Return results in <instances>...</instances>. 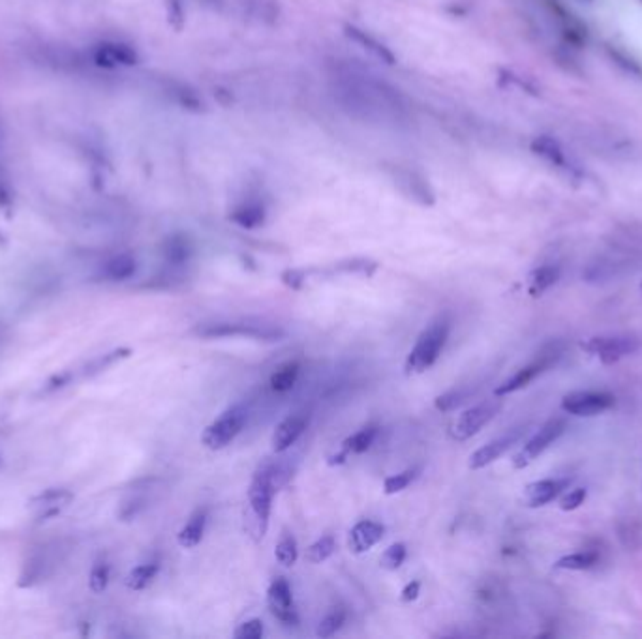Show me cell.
Masks as SVG:
<instances>
[{
  "mask_svg": "<svg viewBox=\"0 0 642 639\" xmlns=\"http://www.w3.org/2000/svg\"><path fill=\"white\" fill-rule=\"evenodd\" d=\"M299 377V364L297 362H288L284 366H280L278 370L271 375V389L275 392H288L291 391Z\"/></svg>",
  "mask_w": 642,
  "mask_h": 639,
  "instance_id": "28",
  "label": "cell"
},
{
  "mask_svg": "<svg viewBox=\"0 0 642 639\" xmlns=\"http://www.w3.org/2000/svg\"><path fill=\"white\" fill-rule=\"evenodd\" d=\"M196 336L215 340V338H252L261 341H278L284 338V331L273 324H256V323H211V324H199Z\"/></svg>",
  "mask_w": 642,
  "mask_h": 639,
  "instance_id": "6",
  "label": "cell"
},
{
  "mask_svg": "<svg viewBox=\"0 0 642 639\" xmlns=\"http://www.w3.org/2000/svg\"><path fill=\"white\" fill-rule=\"evenodd\" d=\"M266 216H267L266 206H263L259 201H247L232 212L230 220L242 229H256L266 222Z\"/></svg>",
  "mask_w": 642,
  "mask_h": 639,
  "instance_id": "21",
  "label": "cell"
},
{
  "mask_svg": "<svg viewBox=\"0 0 642 639\" xmlns=\"http://www.w3.org/2000/svg\"><path fill=\"white\" fill-rule=\"evenodd\" d=\"M560 266L558 265H541L536 270H532L530 274V285H528V293L530 297L537 298L541 297L545 290H549L558 280H560Z\"/></svg>",
  "mask_w": 642,
  "mask_h": 639,
  "instance_id": "22",
  "label": "cell"
},
{
  "mask_svg": "<svg viewBox=\"0 0 642 639\" xmlns=\"http://www.w3.org/2000/svg\"><path fill=\"white\" fill-rule=\"evenodd\" d=\"M207 517H209V514H207V510H196L190 519L186 521V525L179 531L177 534V542L181 548H186V550H192L196 548L199 542L203 540V534H205V527H207Z\"/></svg>",
  "mask_w": 642,
  "mask_h": 639,
  "instance_id": "20",
  "label": "cell"
},
{
  "mask_svg": "<svg viewBox=\"0 0 642 639\" xmlns=\"http://www.w3.org/2000/svg\"><path fill=\"white\" fill-rule=\"evenodd\" d=\"M308 418L305 415H291L282 420L273 433V450L276 454L286 452L297 442V439L305 433Z\"/></svg>",
  "mask_w": 642,
  "mask_h": 639,
  "instance_id": "16",
  "label": "cell"
},
{
  "mask_svg": "<svg viewBox=\"0 0 642 639\" xmlns=\"http://www.w3.org/2000/svg\"><path fill=\"white\" fill-rule=\"evenodd\" d=\"M406 553H408V551H406V546L402 544V542H399V544H393V546H389V548L384 551L382 559H380V565H382V568L391 570V572L399 570V568L404 565Z\"/></svg>",
  "mask_w": 642,
  "mask_h": 639,
  "instance_id": "36",
  "label": "cell"
},
{
  "mask_svg": "<svg viewBox=\"0 0 642 639\" xmlns=\"http://www.w3.org/2000/svg\"><path fill=\"white\" fill-rule=\"evenodd\" d=\"M47 563H49V560H47L46 553H34L27 560L19 585H21V587H32V585L38 584V581H42L47 576V568H49Z\"/></svg>",
  "mask_w": 642,
  "mask_h": 639,
  "instance_id": "24",
  "label": "cell"
},
{
  "mask_svg": "<svg viewBox=\"0 0 642 639\" xmlns=\"http://www.w3.org/2000/svg\"><path fill=\"white\" fill-rule=\"evenodd\" d=\"M267 604L271 613L278 618L282 625L295 626L299 623L293 593L286 577H276L267 591Z\"/></svg>",
  "mask_w": 642,
  "mask_h": 639,
  "instance_id": "12",
  "label": "cell"
},
{
  "mask_svg": "<svg viewBox=\"0 0 642 639\" xmlns=\"http://www.w3.org/2000/svg\"><path fill=\"white\" fill-rule=\"evenodd\" d=\"M266 634V628H263V621L261 618H250V621H244L242 625H239V628L233 632L235 639H259Z\"/></svg>",
  "mask_w": 642,
  "mask_h": 639,
  "instance_id": "37",
  "label": "cell"
},
{
  "mask_svg": "<svg viewBox=\"0 0 642 639\" xmlns=\"http://www.w3.org/2000/svg\"><path fill=\"white\" fill-rule=\"evenodd\" d=\"M130 355H131L130 349H124V347H122V349H115V351L106 353V355H102V357H98V358H94L92 362H89V364L85 366L83 375H85V377L97 375V374L107 370V367L115 364V362H119V360H122V358H128Z\"/></svg>",
  "mask_w": 642,
  "mask_h": 639,
  "instance_id": "30",
  "label": "cell"
},
{
  "mask_svg": "<svg viewBox=\"0 0 642 639\" xmlns=\"http://www.w3.org/2000/svg\"><path fill=\"white\" fill-rule=\"evenodd\" d=\"M282 280L291 289H299L305 282V273H299V270H288V273L282 274Z\"/></svg>",
  "mask_w": 642,
  "mask_h": 639,
  "instance_id": "42",
  "label": "cell"
},
{
  "mask_svg": "<svg viewBox=\"0 0 642 639\" xmlns=\"http://www.w3.org/2000/svg\"><path fill=\"white\" fill-rule=\"evenodd\" d=\"M421 469L418 467H411V469H406L399 475H393V476H387L385 482H384V492L385 495H394V493H401L404 492L410 483L419 476Z\"/></svg>",
  "mask_w": 642,
  "mask_h": 639,
  "instance_id": "31",
  "label": "cell"
},
{
  "mask_svg": "<svg viewBox=\"0 0 642 639\" xmlns=\"http://www.w3.org/2000/svg\"><path fill=\"white\" fill-rule=\"evenodd\" d=\"M532 148H534L536 154H539L541 158H545L546 162L553 164V165H558V167L568 165V160H565V154H563L562 147L554 139L546 138V135H543V138H537L532 143Z\"/></svg>",
  "mask_w": 642,
  "mask_h": 639,
  "instance_id": "26",
  "label": "cell"
},
{
  "mask_svg": "<svg viewBox=\"0 0 642 639\" xmlns=\"http://www.w3.org/2000/svg\"><path fill=\"white\" fill-rule=\"evenodd\" d=\"M384 536H385V527L382 525V523H377L374 519L357 521L353 529L350 531V540H348L350 551L355 555L367 553L376 544H380Z\"/></svg>",
  "mask_w": 642,
  "mask_h": 639,
  "instance_id": "14",
  "label": "cell"
},
{
  "mask_svg": "<svg viewBox=\"0 0 642 639\" xmlns=\"http://www.w3.org/2000/svg\"><path fill=\"white\" fill-rule=\"evenodd\" d=\"M190 251H192L190 242H188V239H184L182 235L169 237L164 244V256L172 265H184L188 257H190Z\"/></svg>",
  "mask_w": 642,
  "mask_h": 639,
  "instance_id": "27",
  "label": "cell"
},
{
  "mask_svg": "<svg viewBox=\"0 0 642 639\" xmlns=\"http://www.w3.org/2000/svg\"><path fill=\"white\" fill-rule=\"evenodd\" d=\"M563 351H565V345L562 341L546 343L534 362L520 367V370L513 377H509L507 381H503L498 386V389L494 391V396L503 398L507 394H513L517 391L526 389V386L532 381H536L541 374H545L546 370H551L553 366H556L560 362V358L563 357Z\"/></svg>",
  "mask_w": 642,
  "mask_h": 639,
  "instance_id": "4",
  "label": "cell"
},
{
  "mask_svg": "<svg viewBox=\"0 0 642 639\" xmlns=\"http://www.w3.org/2000/svg\"><path fill=\"white\" fill-rule=\"evenodd\" d=\"M526 433V425H519V428H511L509 432H505L503 435H500L498 439L490 441L485 447H481L479 450H476L474 454L469 456L468 467L471 471H479L486 465L494 463L498 458H502L509 449L515 447V444L522 439V435Z\"/></svg>",
  "mask_w": 642,
  "mask_h": 639,
  "instance_id": "11",
  "label": "cell"
},
{
  "mask_svg": "<svg viewBox=\"0 0 642 639\" xmlns=\"http://www.w3.org/2000/svg\"><path fill=\"white\" fill-rule=\"evenodd\" d=\"M449 332H451V319L447 314L434 319L421 332V336L418 338V341H415L413 349L410 351L404 364L406 374L419 375L430 370V367L440 358L445 341L449 338Z\"/></svg>",
  "mask_w": 642,
  "mask_h": 639,
  "instance_id": "3",
  "label": "cell"
},
{
  "mask_svg": "<svg viewBox=\"0 0 642 639\" xmlns=\"http://www.w3.org/2000/svg\"><path fill=\"white\" fill-rule=\"evenodd\" d=\"M0 465H3V456H0Z\"/></svg>",
  "mask_w": 642,
  "mask_h": 639,
  "instance_id": "45",
  "label": "cell"
},
{
  "mask_svg": "<svg viewBox=\"0 0 642 639\" xmlns=\"http://www.w3.org/2000/svg\"><path fill=\"white\" fill-rule=\"evenodd\" d=\"M502 409V399L500 396H496V399H488L483 401L471 409L464 411L455 424L451 425V437L455 441H468L474 435H477L485 425L493 420Z\"/></svg>",
  "mask_w": 642,
  "mask_h": 639,
  "instance_id": "9",
  "label": "cell"
},
{
  "mask_svg": "<svg viewBox=\"0 0 642 639\" xmlns=\"http://www.w3.org/2000/svg\"><path fill=\"white\" fill-rule=\"evenodd\" d=\"M344 34L350 38V40H353L355 44H359L363 49L372 53L376 58H380L382 63H385L389 66L396 64V55L382 40H377V38L374 34H370L368 30H363V29H359L355 25H346Z\"/></svg>",
  "mask_w": 642,
  "mask_h": 639,
  "instance_id": "18",
  "label": "cell"
},
{
  "mask_svg": "<svg viewBox=\"0 0 642 639\" xmlns=\"http://www.w3.org/2000/svg\"><path fill=\"white\" fill-rule=\"evenodd\" d=\"M466 396L468 394L462 391H451L443 396H438L436 401H434V405H436L438 411H451V409H455L457 405H460L466 399Z\"/></svg>",
  "mask_w": 642,
  "mask_h": 639,
  "instance_id": "38",
  "label": "cell"
},
{
  "mask_svg": "<svg viewBox=\"0 0 642 639\" xmlns=\"http://www.w3.org/2000/svg\"><path fill=\"white\" fill-rule=\"evenodd\" d=\"M597 563H599V553L594 550H588V551H577V553L558 559L554 563V568L584 572V570H590V568L597 567Z\"/></svg>",
  "mask_w": 642,
  "mask_h": 639,
  "instance_id": "23",
  "label": "cell"
},
{
  "mask_svg": "<svg viewBox=\"0 0 642 639\" xmlns=\"http://www.w3.org/2000/svg\"><path fill=\"white\" fill-rule=\"evenodd\" d=\"M571 483V478H545L528 483L524 490V505L530 509H539L549 505Z\"/></svg>",
  "mask_w": 642,
  "mask_h": 639,
  "instance_id": "13",
  "label": "cell"
},
{
  "mask_svg": "<svg viewBox=\"0 0 642 639\" xmlns=\"http://www.w3.org/2000/svg\"><path fill=\"white\" fill-rule=\"evenodd\" d=\"M109 579H111V567L106 563V560H100V563H97L92 567L90 570V576H89V587L92 593H104L109 585Z\"/></svg>",
  "mask_w": 642,
  "mask_h": 639,
  "instance_id": "34",
  "label": "cell"
},
{
  "mask_svg": "<svg viewBox=\"0 0 642 639\" xmlns=\"http://www.w3.org/2000/svg\"><path fill=\"white\" fill-rule=\"evenodd\" d=\"M94 63L104 68H115V66H134L138 64V53L134 47L126 44H102L94 51Z\"/></svg>",
  "mask_w": 642,
  "mask_h": 639,
  "instance_id": "17",
  "label": "cell"
},
{
  "mask_svg": "<svg viewBox=\"0 0 642 639\" xmlns=\"http://www.w3.org/2000/svg\"><path fill=\"white\" fill-rule=\"evenodd\" d=\"M72 379H73V375H72L70 372L53 377V379L46 384V392H56V391L64 389V386H68V384L72 383Z\"/></svg>",
  "mask_w": 642,
  "mask_h": 639,
  "instance_id": "41",
  "label": "cell"
},
{
  "mask_svg": "<svg viewBox=\"0 0 642 639\" xmlns=\"http://www.w3.org/2000/svg\"><path fill=\"white\" fill-rule=\"evenodd\" d=\"M584 500H587V490L577 488V490L570 492L565 497H562L560 509L565 510V512H571V510H577L580 505H584Z\"/></svg>",
  "mask_w": 642,
  "mask_h": 639,
  "instance_id": "39",
  "label": "cell"
},
{
  "mask_svg": "<svg viewBox=\"0 0 642 639\" xmlns=\"http://www.w3.org/2000/svg\"><path fill=\"white\" fill-rule=\"evenodd\" d=\"M158 572H160V565L156 563V560H153V563L139 565V567H136L134 570L128 574L126 587L131 589V591H143L150 584H153L155 577L158 576Z\"/></svg>",
  "mask_w": 642,
  "mask_h": 639,
  "instance_id": "25",
  "label": "cell"
},
{
  "mask_svg": "<svg viewBox=\"0 0 642 639\" xmlns=\"http://www.w3.org/2000/svg\"><path fill=\"white\" fill-rule=\"evenodd\" d=\"M138 273V261L131 254H117L102 266V276L109 282H126Z\"/></svg>",
  "mask_w": 642,
  "mask_h": 639,
  "instance_id": "19",
  "label": "cell"
},
{
  "mask_svg": "<svg viewBox=\"0 0 642 639\" xmlns=\"http://www.w3.org/2000/svg\"><path fill=\"white\" fill-rule=\"evenodd\" d=\"M640 289H642V283H640Z\"/></svg>",
  "mask_w": 642,
  "mask_h": 639,
  "instance_id": "46",
  "label": "cell"
},
{
  "mask_svg": "<svg viewBox=\"0 0 642 639\" xmlns=\"http://www.w3.org/2000/svg\"><path fill=\"white\" fill-rule=\"evenodd\" d=\"M249 418V409L244 405H233L228 411H224L213 424L207 425L201 433V442L209 450H222L235 441V437L242 432L244 424Z\"/></svg>",
  "mask_w": 642,
  "mask_h": 639,
  "instance_id": "5",
  "label": "cell"
},
{
  "mask_svg": "<svg viewBox=\"0 0 642 639\" xmlns=\"http://www.w3.org/2000/svg\"><path fill=\"white\" fill-rule=\"evenodd\" d=\"M344 623H346V611L336 608L321 618L317 625V630H316V635L317 637H333L340 628H342Z\"/></svg>",
  "mask_w": 642,
  "mask_h": 639,
  "instance_id": "32",
  "label": "cell"
},
{
  "mask_svg": "<svg viewBox=\"0 0 642 639\" xmlns=\"http://www.w3.org/2000/svg\"><path fill=\"white\" fill-rule=\"evenodd\" d=\"M276 492V478L275 467L269 463L259 465L258 471L252 476L250 488H249V512L244 517L247 523V531L258 542L267 533L269 517H271V505Z\"/></svg>",
  "mask_w": 642,
  "mask_h": 639,
  "instance_id": "2",
  "label": "cell"
},
{
  "mask_svg": "<svg viewBox=\"0 0 642 639\" xmlns=\"http://www.w3.org/2000/svg\"><path fill=\"white\" fill-rule=\"evenodd\" d=\"M275 557H276L278 563L282 567H286V568H290V567H293L297 563L299 548H297V540H295L293 534L284 533L280 536L276 550H275Z\"/></svg>",
  "mask_w": 642,
  "mask_h": 639,
  "instance_id": "29",
  "label": "cell"
},
{
  "mask_svg": "<svg viewBox=\"0 0 642 639\" xmlns=\"http://www.w3.org/2000/svg\"><path fill=\"white\" fill-rule=\"evenodd\" d=\"M616 405V398L609 392L596 391H577L565 394L562 399V409L573 416H597L611 411Z\"/></svg>",
  "mask_w": 642,
  "mask_h": 639,
  "instance_id": "10",
  "label": "cell"
},
{
  "mask_svg": "<svg viewBox=\"0 0 642 639\" xmlns=\"http://www.w3.org/2000/svg\"><path fill=\"white\" fill-rule=\"evenodd\" d=\"M377 432H380L377 424H368V425H365V428L355 432L353 435L346 437L342 441V444H340L338 452L329 459V465H340V463H344L350 456L367 452L372 447V442L376 441Z\"/></svg>",
  "mask_w": 642,
  "mask_h": 639,
  "instance_id": "15",
  "label": "cell"
},
{
  "mask_svg": "<svg viewBox=\"0 0 642 639\" xmlns=\"http://www.w3.org/2000/svg\"><path fill=\"white\" fill-rule=\"evenodd\" d=\"M582 3H592V0H582Z\"/></svg>",
  "mask_w": 642,
  "mask_h": 639,
  "instance_id": "44",
  "label": "cell"
},
{
  "mask_svg": "<svg viewBox=\"0 0 642 639\" xmlns=\"http://www.w3.org/2000/svg\"><path fill=\"white\" fill-rule=\"evenodd\" d=\"M336 550V542L331 534H325L321 536L319 540H316L314 544L308 548L307 551V559L310 560V563H324V560H327Z\"/></svg>",
  "mask_w": 642,
  "mask_h": 639,
  "instance_id": "33",
  "label": "cell"
},
{
  "mask_svg": "<svg viewBox=\"0 0 642 639\" xmlns=\"http://www.w3.org/2000/svg\"><path fill=\"white\" fill-rule=\"evenodd\" d=\"M3 145H4V133H3V130H0V147Z\"/></svg>",
  "mask_w": 642,
  "mask_h": 639,
  "instance_id": "43",
  "label": "cell"
},
{
  "mask_svg": "<svg viewBox=\"0 0 642 639\" xmlns=\"http://www.w3.org/2000/svg\"><path fill=\"white\" fill-rule=\"evenodd\" d=\"M419 593H421V584H419L418 579H413V581H410V584L402 589V593H401V600H402L404 604L415 602V600L419 598Z\"/></svg>",
  "mask_w": 642,
  "mask_h": 639,
  "instance_id": "40",
  "label": "cell"
},
{
  "mask_svg": "<svg viewBox=\"0 0 642 639\" xmlns=\"http://www.w3.org/2000/svg\"><path fill=\"white\" fill-rule=\"evenodd\" d=\"M333 94L340 109L357 121L394 126L410 119L404 94L374 75L338 70L333 75Z\"/></svg>",
  "mask_w": 642,
  "mask_h": 639,
  "instance_id": "1",
  "label": "cell"
},
{
  "mask_svg": "<svg viewBox=\"0 0 642 639\" xmlns=\"http://www.w3.org/2000/svg\"><path fill=\"white\" fill-rule=\"evenodd\" d=\"M72 499H73V495H72L68 490H61V488L56 490V488H53V490H47V492L38 495V497L34 499V502H38V505H42V507H46V509L59 510V507L66 505V502H70Z\"/></svg>",
  "mask_w": 642,
  "mask_h": 639,
  "instance_id": "35",
  "label": "cell"
},
{
  "mask_svg": "<svg viewBox=\"0 0 642 639\" xmlns=\"http://www.w3.org/2000/svg\"><path fill=\"white\" fill-rule=\"evenodd\" d=\"M582 351L596 357L601 364L612 366L626 358L640 349V340L629 334H616V336H594L587 341L580 343Z\"/></svg>",
  "mask_w": 642,
  "mask_h": 639,
  "instance_id": "7",
  "label": "cell"
},
{
  "mask_svg": "<svg viewBox=\"0 0 642 639\" xmlns=\"http://www.w3.org/2000/svg\"><path fill=\"white\" fill-rule=\"evenodd\" d=\"M565 428H568V424H565L563 418H551L549 422H545L537 433L515 454L513 467L526 469L528 465L534 463L551 444H554L565 433Z\"/></svg>",
  "mask_w": 642,
  "mask_h": 639,
  "instance_id": "8",
  "label": "cell"
}]
</instances>
